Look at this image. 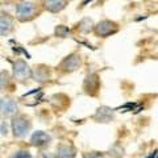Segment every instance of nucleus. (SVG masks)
I'll use <instances>...</instances> for the list:
<instances>
[{
  "label": "nucleus",
  "instance_id": "9",
  "mask_svg": "<svg viewBox=\"0 0 158 158\" xmlns=\"http://www.w3.org/2000/svg\"><path fill=\"white\" fill-rule=\"evenodd\" d=\"M75 149L71 145H59L57 148V158H74Z\"/></svg>",
  "mask_w": 158,
  "mask_h": 158
},
{
  "label": "nucleus",
  "instance_id": "4",
  "mask_svg": "<svg viewBox=\"0 0 158 158\" xmlns=\"http://www.w3.org/2000/svg\"><path fill=\"white\" fill-rule=\"evenodd\" d=\"M13 75L19 81H25V79L32 77V70L31 67L27 65V62L24 61H17L13 65Z\"/></svg>",
  "mask_w": 158,
  "mask_h": 158
},
{
  "label": "nucleus",
  "instance_id": "15",
  "mask_svg": "<svg viewBox=\"0 0 158 158\" xmlns=\"http://www.w3.org/2000/svg\"><path fill=\"white\" fill-rule=\"evenodd\" d=\"M9 83V77L7 73H0V90H3L4 87H7V85Z\"/></svg>",
  "mask_w": 158,
  "mask_h": 158
},
{
  "label": "nucleus",
  "instance_id": "14",
  "mask_svg": "<svg viewBox=\"0 0 158 158\" xmlns=\"http://www.w3.org/2000/svg\"><path fill=\"white\" fill-rule=\"evenodd\" d=\"M2 107H3L4 115H7V116H12V115H15V113L17 112V106H16V103H15L13 100H6L2 104Z\"/></svg>",
  "mask_w": 158,
  "mask_h": 158
},
{
  "label": "nucleus",
  "instance_id": "3",
  "mask_svg": "<svg viewBox=\"0 0 158 158\" xmlns=\"http://www.w3.org/2000/svg\"><path fill=\"white\" fill-rule=\"evenodd\" d=\"M95 32L100 37H108L117 32V24L110 21V20H104V21H100L95 27Z\"/></svg>",
  "mask_w": 158,
  "mask_h": 158
},
{
  "label": "nucleus",
  "instance_id": "13",
  "mask_svg": "<svg viewBox=\"0 0 158 158\" xmlns=\"http://www.w3.org/2000/svg\"><path fill=\"white\" fill-rule=\"evenodd\" d=\"M98 120H100L103 123H108L112 120V110L107 107H103V108H99L98 112H96V116H95Z\"/></svg>",
  "mask_w": 158,
  "mask_h": 158
},
{
  "label": "nucleus",
  "instance_id": "19",
  "mask_svg": "<svg viewBox=\"0 0 158 158\" xmlns=\"http://www.w3.org/2000/svg\"><path fill=\"white\" fill-rule=\"evenodd\" d=\"M0 110H2V103H0Z\"/></svg>",
  "mask_w": 158,
  "mask_h": 158
},
{
  "label": "nucleus",
  "instance_id": "5",
  "mask_svg": "<svg viewBox=\"0 0 158 158\" xmlns=\"http://www.w3.org/2000/svg\"><path fill=\"white\" fill-rule=\"evenodd\" d=\"M52 141V137L48 133L42 132V131H37L33 133V136L31 137V144L33 146L37 148H42V146H48Z\"/></svg>",
  "mask_w": 158,
  "mask_h": 158
},
{
  "label": "nucleus",
  "instance_id": "12",
  "mask_svg": "<svg viewBox=\"0 0 158 158\" xmlns=\"http://www.w3.org/2000/svg\"><path fill=\"white\" fill-rule=\"evenodd\" d=\"M99 87V81L96 75H90L87 77L86 82H85V88L88 94H95Z\"/></svg>",
  "mask_w": 158,
  "mask_h": 158
},
{
  "label": "nucleus",
  "instance_id": "7",
  "mask_svg": "<svg viewBox=\"0 0 158 158\" xmlns=\"http://www.w3.org/2000/svg\"><path fill=\"white\" fill-rule=\"evenodd\" d=\"M41 98H42V91L40 90V88H37V90H32L28 94H25V95L23 96V100H24V103H27L28 106H34L36 103L41 100Z\"/></svg>",
  "mask_w": 158,
  "mask_h": 158
},
{
  "label": "nucleus",
  "instance_id": "8",
  "mask_svg": "<svg viewBox=\"0 0 158 158\" xmlns=\"http://www.w3.org/2000/svg\"><path fill=\"white\" fill-rule=\"evenodd\" d=\"M44 6L50 12H59L66 7V0H44Z\"/></svg>",
  "mask_w": 158,
  "mask_h": 158
},
{
  "label": "nucleus",
  "instance_id": "10",
  "mask_svg": "<svg viewBox=\"0 0 158 158\" xmlns=\"http://www.w3.org/2000/svg\"><path fill=\"white\" fill-rule=\"evenodd\" d=\"M13 29V21L12 19L7 16V15H2L0 16V34H8Z\"/></svg>",
  "mask_w": 158,
  "mask_h": 158
},
{
  "label": "nucleus",
  "instance_id": "11",
  "mask_svg": "<svg viewBox=\"0 0 158 158\" xmlns=\"http://www.w3.org/2000/svg\"><path fill=\"white\" fill-rule=\"evenodd\" d=\"M32 77L36 79V81H38V82H45V81H48V79H49L50 74H49V70L46 67L38 66V67H36V70L32 71Z\"/></svg>",
  "mask_w": 158,
  "mask_h": 158
},
{
  "label": "nucleus",
  "instance_id": "18",
  "mask_svg": "<svg viewBox=\"0 0 158 158\" xmlns=\"http://www.w3.org/2000/svg\"><path fill=\"white\" fill-rule=\"evenodd\" d=\"M86 158H104V156L99 154V153H94V154H88V156H86Z\"/></svg>",
  "mask_w": 158,
  "mask_h": 158
},
{
  "label": "nucleus",
  "instance_id": "2",
  "mask_svg": "<svg viewBox=\"0 0 158 158\" xmlns=\"http://www.w3.org/2000/svg\"><path fill=\"white\" fill-rule=\"evenodd\" d=\"M31 129V123L24 116H17L12 120V131L13 135L17 137H24Z\"/></svg>",
  "mask_w": 158,
  "mask_h": 158
},
{
  "label": "nucleus",
  "instance_id": "16",
  "mask_svg": "<svg viewBox=\"0 0 158 158\" xmlns=\"http://www.w3.org/2000/svg\"><path fill=\"white\" fill-rule=\"evenodd\" d=\"M56 33H57V36H59V37H67L69 33H70V31H69V28H66V27L59 25L56 29Z\"/></svg>",
  "mask_w": 158,
  "mask_h": 158
},
{
  "label": "nucleus",
  "instance_id": "6",
  "mask_svg": "<svg viewBox=\"0 0 158 158\" xmlns=\"http://www.w3.org/2000/svg\"><path fill=\"white\" fill-rule=\"evenodd\" d=\"M79 66H81V58L78 54H71L66 57L61 63V69H63L65 71H74L79 69Z\"/></svg>",
  "mask_w": 158,
  "mask_h": 158
},
{
  "label": "nucleus",
  "instance_id": "1",
  "mask_svg": "<svg viewBox=\"0 0 158 158\" xmlns=\"http://www.w3.org/2000/svg\"><path fill=\"white\" fill-rule=\"evenodd\" d=\"M37 15V6L33 2H23L16 7V16L20 21H29Z\"/></svg>",
  "mask_w": 158,
  "mask_h": 158
},
{
  "label": "nucleus",
  "instance_id": "17",
  "mask_svg": "<svg viewBox=\"0 0 158 158\" xmlns=\"http://www.w3.org/2000/svg\"><path fill=\"white\" fill-rule=\"evenodd\" d=\"M13 158H32V156L29 154L28 152H20V153H17V154Z\"/></svg>",
  "mask_w": 158,
  "mask_h": 158
}]
</instances>
